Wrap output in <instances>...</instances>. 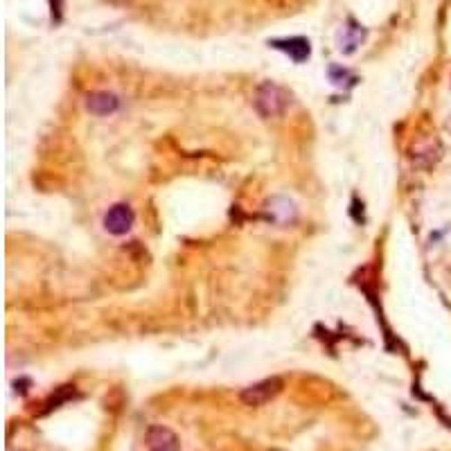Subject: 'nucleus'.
<instances>
[{"instance_id": "obj_7", "label": "nucleus", "mask_w": 451, "mask_h": 451, "mask_svg": "<svg viewBox=\"0 0 451 451\" xmlns=\"http://www.w3.org/2000/svg\"><path fill=\"white\" fill-rule=\"evenodd\" d=\"M266 210L277 223H289L296 219V203L289 201L287 197H273L266 203Z\"/></svg>"}, {"instance_id": "obj_1", "label": "nucleus", "mask_w": 451, "mask_h": 451, "mask_svg": "<svg viewBox=\"0 0 451 451\" xmlns=\"http://www.w3.org/2000/svg\"><path fill=\"white\" fill-rule=\"evenodd\" d=\"M289 102H292V95L273 81H264L255 93V109L264 117H275L285 113Z\"/></svg>"}, {"instance_id": "obj_5", "label": "nucleus", "mask_w": 451, "mask_h": 451, "mask_svg": "<svg viewBox=\"0 0 451 451\" xmlns=\"http://www.w3.org/2000/svg\"><path fill=\"white\" fill-rule=\"evenodd\" d=\"M271 46L275 50H282L287 52L289 57H292L296 63H303L305 59H309V41L303 39V37H294V39H277V41H271Z\"/></svg>"}, {"instance_id": "obj_2", "label": "nucleus", "mask_w": 451, "mask_h": 451, "mask_svg": "<svg viewBox=\"0 0 451 451\" xmlns=\"http://www.w3.org/2000/svg\"><path fill=\"white\" fill-rule=\"evenodd\" d=\"M282 391V379L280 377H271V379H264V381H257L249 388L242 391V402L246 406H262L266 402H271L275 395H280Z\"/></svg>"}, {"instance_id": "obj_9", "label": "nucleus", "mask_w": 451, "mask_h": 451, "mask_svg": "<svg viewBox=\"0 0 451 451\" xmlns=\"http://www.w3.org/2000/svg\"><path fill=\"white\" fill-rule=\"evenodd\" d=\"M50 9H52V20H61L63 0H50Z\"/></svg>"}, {"instance_id": "obj_4", "label": "nucleus", "mask_w": 451, "mask_h": 451, "mask_svg": "<svg viewBox=\"0 0 451 451\" xmlns=\"http://www.w3.org/2000/svg\"><path fill=\"white\" fill-rule=\"evenodd\" d=\"M145 440H147V447L152 451H178V447H181L178 436L171 431V429L160 426V424L149 426Z\"/></svg>"}, {"instance_id": "obj_3", "label": "nucleus", "mask_w": 451, "mask_h": 451, "mask_svg": "<svg viewBox=\"0 0 451 451\" xmlns=\"http://www.w3.org/2000/svg\"><path fill=\"white\" fill-rule=\"evenodd\" d=\"M133 226V210L126 203H115V206L106 212L104 228L111 235H126Z\"/></svg>"}, {"instance_id": "obj_8", "label": "nucleus", "mask_w": 451, "mask_h": 451, "mask_svg": "<svg viewBox=\"0 0 451 451\" xmlns=\"http://www.w3.org/2000/svg\"><path fill=\"white\" fill-rule=\"evenodd\" d=\"M363 37H366V32H363L359 25L352 23V27H346V39L341 41V50L343 52H352L363 41Z\"/></svg>"}, {"instance_id": "obj_6", "label": "nucleus", "mask_w": 451, "mask_h": 451, "mask_svg": "<svg viewBox=\"0 0 451 451\" xmlns=\"http://www.w3.org/2000/svg\"><path fill=\"white\" fill-rule=\"evenodd\" d=\"M117 98L113 93H106V91H98V93H91L89 98H86V106H89V111L95 113V115H109L117 109Z\"/></svg>"}]
</instances>
